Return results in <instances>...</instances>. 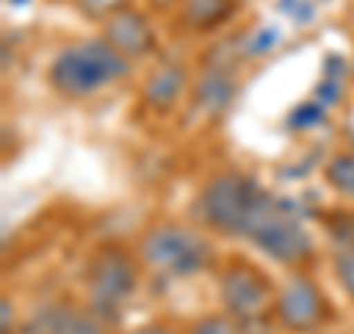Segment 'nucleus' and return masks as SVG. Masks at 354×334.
Returning <instances> with one entry per match:
<instances>
[{"label":"nucleus","mask_w":354,"mask_h":334,"mask_svg":"<svg viewBox=\"0 0 354 334\" xmlns=\"http://www.w3.org/2000/svg\"><path fill=\"white\" fill-rule=\"evenodd\" d=\"M130 60L106 39H86L62 48L50 62V86L65 98H86L127 77Z\"/></svg>","instance_id":"obj_1"},{"label":"nucleus","mask_w":354,"mask_h":334,"mask_svg":"<svg viewBox=\"0 0 354 334\" xmlns=\"http://www.w3.org/2000/svg\"><path fill=\"white\" fill-rule=\"evenodd\" d=\"M242 237H248L263 254L281 263H301L313 254V240L295 213H290V204L272 198L266 189L251 207Z\"/></svg>","instance_id":"obj_2"},{"label":"nucleus","mask_w":354,"mask_h":334,"mask_svg":"<svg viewBox=\"0 0 354 334\" xmlns=\"http://www.w3.org/2000/svg\"><path fill=\"white\" fill-rule=\"evenodd\" d=\"M142 261L165 275H195L213 263V246L183 225H160L142 240Z\"/></svg>","instance_id":"obj_3"},{"label":"nucleus","mask_w":354,"mask_h":334,"mask_svg":"<svg viewBox=\"0 0 354 334\" xmlns=\"http://www.w3.org/2000/svg\"><path fill=\"white\" fill-rule=\"evenodd\" d=\"M263 189L251 177L239 172H221L209 181L201 195H198V213L209 228L221 234H239L245 231V222L254 202L260 198Z\"/></svg>","instance_id":"obj_4"},{"label":"nucleus","mask_w":354,"mask_h":334,"mask_svg":"<svg viewBox=\"0 0 354 334\" xmlns=\"http://www.w3.org/2000/svg\"><path fill=\"white\" fill-rule=\"evenodd\" d=\"M88 290L92 308L106 319V310L115 317L118 305L136 290V266L121 246H104L88 263Z\"/></svg>","instance_id":"obj_5"},{"label":"nucleus","mask_w":354,"mask_h":334,"mask_svg":"<svg viewBox=\"0 0 354 334\" xmlns=\"http://www.w3.org/2000/svg\"><path fill=\"white\" fill-rule=\"evenodd\" d=\"M218 296L227 314L242 322L263 319L272 308V284L257 266L234 261L218 278Z\"/></svg>","instance_id":"obj_6"},{"label":"nucleus","mask_w":354,"mask_h":334,"mask_svg":"<svg viewBox=\"0 0 354 334\" xmlns=\"http://www.w3.org/2000/svg\"><path fill=\"white\" fill-rule=\"evenodd\" d=\"M274 314L290 331H313L319 322L325 319V302L322 293L316 290V284L310 278H290L283 284L274 302Z\"/></svg>","instance_id":"obj_7"},{"label":"nucleus","mask_w":354,"mask_h":334,"mask_svg":"<svg viewBox=\"0 0 354 334\" xmlns=\"http://www.w3.org/2000/svg\"><path fill=\"white\" fill-rule=\"evenodd\" d=\"M27 334H109L106 319L97 310H83L74 305H50L24 326Z\"/></svg>","instance_id":"obj_8"},{"label":"nucleus","mask_w":354,"mask_h":334,"mask_svg":"<svg viewBox=\"0 0 354 334\" xmlns=\"http://www.w3.org/2000/svg\"><path fill=\"white\" fill-rule=\"evenodd\" d=\"M104 39L113 44L118 53H124L127 60L136 57H148V53L157 48V36L148 24V18L136 12V9H121V12L106 18V33Z\"/></svg>","instance_id":"obj_9"},{"label":"nucleus","mask_w":354,"mask_h":334,"mask_svg":"<svg viewBox=\"0 0 354 334\" xmlns=\"http://www.w3.org/2000/svg\"><path fill=\"white\" fill-rule=\"evenodd\" d=\"M183 86H186L183 65L165 62V65H160V69L148 77V83H145V101L153 109H171L177 104V98H180Z\"/></svg>","instance_id":"obj_10"},{"label":"nucleus","mask_w":354,"mask_h":334,"mask_svg":"<svg viewBox=\"0 0 354 334\" xmlns=\"http://www.w3.org/2000/svg\"><path fill=\"white\" fill-rule=\"evenodd\" d=\"M234 92H236V86H234V77H230V71L209 69L201 80H198V86H195V107L201 109V113L216 116V113H221V109L230 104Z\"/></svg>","instance_id":"obj_11"},{"label":"nucleus","mask_w":354,"mask_h":334,"mask_svg":"<svg viewBox=\"0 0 354 334\" xmlns=\"http://www.w3.org/2000/svg\"><path fill=\"white\" fill-rule=\"evenodd\" d=\"M234 12V0H186L183 21L195 30H213Z\"/></svg>","instance_id":"obj_12"},{"label":"nucleus","mask_w":354,"mask_h":334,"mask_svg":"<svg viewBox=\"0 0 354 334\" xmlns=\"http://www.w3.org/2000/svg\"><path fill=\"white\" fill-rule=\"evenodd\" d=\"M328 184L342 195H354V154H337L325 169Z\"/></svg>","instance_id":"obj_13"},{"label":"nucleus","mask_w":354,"mask_h":334,"mask_svg":"<svg viewBox=\"0 0 354 334\" xmlns=\"http://www.w3.org/2000/svg\"><path fill=\"white\" fill-rule=\"evenodd\" d=\"M127 0H77V6L83 9L86 15H95V18H109L124 9Z\"/></svg>","instance_id":"obj_14"},{"label":"nucleus","mask_w":354,"mask_h":334,"mask_svg":"<svg viewBox=\"0 0 354 334\" xmlns=\"http://www.w3.org/2000/svg\"><path fill=\"white\" fill-rule=\"evenodd\" d=\"M337 275L354 299V243L351 246H342V252L337 254Z\"/></svg>","instance_id":"obj_15"},{"label":"nucleus","mask_w":354,"mask_h":334,"mask_svg":"<svg viewBox=\"0 0 354 334\" xmlns=\"http://www.w3.org/2000/svg\"><path fill=\"white\" fill-rule=\"evenodd\" d=\"M192 334H236V328L225 317H204L201 322H195Z\"/></svg>","instance_id":"obj_16"},{"label":"nucleus","mask_w":354,"mask_h":334,"mask_svg":"<svg viewBox=\"0 0 354 334\" xmlns=\"http://www.w3.org/2000/svg\"><path fill=\"white\" fill-rule=\"evenodd\" d=\"M316 121H322V107H319V101L298 107L292 113V128H310V125H316Z\"/></svg>","instance_id":"obj_17"},{"label":"nucleus","mask_w":354,"mask_h":334,"mask_svg":"<svg viewBox=\"0 0 354 334\" xmlns=\"http://www.w3.org/2000/svg\"><path fill=\"white\" fill-rule=\"evenodd\" d=\"M278 42V30H272V27H263V30H257L251 36V42H248V51L251 53H266V51H272V44Z\"/></svg>","instance_id":"obj_18"},{"label":"nucleus","mask_w":354,"mask_h":334,"mask_svg":"<svg viewBox=\"0 0 354 334\" xmlns=\"http://www.w3.org/2000/svg\"><path fill=\"white\" fill-rule=\"evenodd\" d=\"M127 334H171L169 328H162V326H145V328H133Z\"/></svg>","instance_id":"obj_19"},{"label":"nucleus","mask_w":354,"mask_h":334,"mask_svg":"<svg viewBox=\"0 0 354 334\" xmlns=\"http://www.w3.org/2000/svg\"><path fill=\"white\" fill-rule=\"evenodd\" d=\"M9 314H12V305L9 299H3V334H9Z\"/></svg>","instance_id":"obj_20"},{"label":"nucleus","mask_w":354,"mask_h":334,"mask_svg":"<svg viewBox=\"0 0 354 334\" xmlns=\"http://www.w3.org/2000/svg\"><path fill=\"white\" fill-rule=\"evenodd\" d=\"M157 6H169V3H174V0H153Z\"/></svg>","instance_id":"obj_21"}]
</instances>
